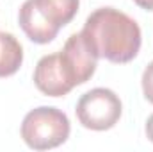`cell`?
I'll return each instance as SVG.
<instances>
[{
	"instance_id": "1",
	"label": "cell",
	"mask_w": 153,
	"mask_h": 152,
	"mask_svg": "<svg viewBox=\"0 0 153 152\" xmlns=\"http://www.w3.org/2000/svg\"><path fill=\"white\" fill-rule=\"evenodd\" d=\"M80 34L96 57L116 65L130 63L141 48L137 22L114 7H100L91 13Z\"/></svg>"
},
{
	"instance_id": "2",
	"label": "cell",
	"mask_w": 153,
	"mask_h": 152,
	"mask_svg": "<svg viewBox=\"0 0 153 152\" xmlns=\"http://www.w3.org/2000/svg\"><path fill=\"white\" fill-rule=\"evenodd\" d=\"M78 5L80 0H25L18 22L30 41L46 45L57 38L61 27L75 18Z\"/></svg>"
},
{
	"instance_id": "3",
	"label": "cell",
	"mask_w": 153,
	"mask_h": 152,
	"mask_svg": "<svg viewBox=\"0 0 153 152\" xmlns=\"http://www.w3.org/2000/svg\"><path fill=\"white\" fill-rule=\"evenodd\" d=\"M70 136V120L57 108L41 106L25 114L22 138L34 150H50L62 145Z\"/></svg>"
},
{
	"instance_id": "4",
	"label": "cell",
	"mask_w": 153,
	"mask_h": 152,
	"mask_svg": "<svg viewBox=\"0 0 153 152\" xmlns=\"http://www.w3.org/2000/svg\"><path fill=\"white\" fill-rule=\"evenodd\" d=\"M76 118L78 122L91 131H107L112 129L121 118L123 106L119 97L112 90L94 88L80 97L76 102Z\"/></svg>"
},
{
	"instance_id": "5",
	"label": "cell",
	"mask_w": 153,
	"mask_h": 152,
	"mask_svg": "<svg viewBox=\"0 0 153 152\" xmlns=\"http://www.w3.org/2000/svg\"><path fill=\"white\" fill-rule=\"evenodd\" d=\"M59 57H61V65L70 79V82L73 84V88L87 82L96 72L98 57L89 48V45L85 43V39L80 32L78 34L75 32L68 38L62 50L59 52Z\"/></svg>"
},
{
	"instance_id": "6",
	"label": "cell",
	"mask_w": 153,
	"mask_h": 152,
	"mask_svg": "<svg viewBox=\"0 0 153 152\" xmlns=\"http://www.w3.org/2000/svg\"><path fill=\"white\" fill-rule=\"evenodd\" d=\"M34 84L46 97H64L73 90V84L66 75L59 52L41 57L34 70Z\"/></svg>"
},
{
	"instance_id": "7",
	"label": "cell",
	"mask_w": 153,
	"mask_h": 152,
	"mask_svg": "<svg viewBox=\"0 0 153 152\" xmlns=\"http://www.w3.org/2000/svg\"><path fill=\"white\" fill-rule=\"evenodd\" d=\"M23 63V48L9 32H0V77H11Z\"/></svg>"
},
{
	"instance_id": "8",
	"label": "cell",
	"mask_w": 153,
	"mask_h": 152,
	"mask_svg": "<svg viewBox=\"0 0 153 152\" xmlns=\"http://www.w3.org/2000/svg\"><path fill=\"white\" fill-rule=\"evenodd\" d=\"M141 82H143V93H144L146 100L150 104H153V61L144 68Z\"/></svg>"
},
{
	"instance_id": "9",
	"label": "cell",
	"mask_w": 153,
	"mask_h": 152,
	"mask_svg": "<svg viewBox=\"0 0 153 152\" xmlns=\"http://www.w3.org/2000/svg\"><path fill=\"white\" fill-rule=\"evenodd\" d=\"M134 2L144 11H153V0H134Z\"/></svg>"
},
{
	"instance_id": "10",
	"label": "cell",
	"mask_w": 153,
	"mask_h": 152,
	"mask_svg": "<svg viewBox=\"0 0 153 152\" xmlns=\"http://www.w3.org/2000/svg\"><path fill=\"white\" fill-rule=\"evenodd\" d=\"M146 136H148V140L153 143V114L146 120Z\"/></svg>"
}]
</instances>
